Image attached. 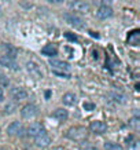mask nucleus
<instances>
[{
	"instance_id": "nucleus-11",
	"label": "nucleus",
	"mask_w": 140,
	"mask_h": 150,
	"mask_svg": "<svg viewBox=\"0 0 140 150\" xmlns=\"http://www.w3.org/2000/svg\"><path fill=\"white\" fill-rule=\"evenodd\" d=\"M26 69H27V72L30 73V74H33V76H36V77H39V79L43 77L41 69H40V66H39L36 62H33V61L26 62Z\"/></svg>"
},
{
	"instance_id": "nucleus-12",
	"label": "nucleus",
	"mask_w": 140,
	"mask_h": 150,
	"mask_svg": "<svg viewBox=\"0 0 140 150\" xmlns=\"http://www.w3.org/2000/svg\"><path fill=\"white\" fill-rule=\"evenodd\" d=\"M0 65H3V66H6V68H8V69H15V70L19 69L18 64L15 62V59L8 58V57H6V55L0 57Z\"/></svg>"
},
{
	"instance_id": "nucleus-18",
	"label": "nucleus",
	"mask_w": 140,
	"mask_h": 150,
	"mask_svg": "<svg viewBox=\"0 0 140 150\" xmlns=\"http://www.w3.org/2000/svg\"><path fill=\"white\" fill-rule=\"evenodd\" d=\"M15 109H17V103L13 102V100H10V102L6 103L4 108H3V113L4 114H13L14 112H15Z\"/></svg>"
},
{
	"instance_id": "nucleus-19",
	"label": "nucleus",
	"mask_w": 140,
	"mask_h": 150,
	"mask_svg": "<svg viewBox=\"0 0 140 150\" xmlns=\"http://www.w3.org/2000/svg\"><path fill=\"white\" fill-rule=\"evenodd\" d=\"M104 150H124V147L117 142H106L104 143Z\"/></svg>"
},
{
	"instance_id": "nucleus-4",
	"label": "nucleus",
	"mask_w": 140,
	"mask_h": 150,
	"mask_svg": "<svg viewBox=\"0 0 140 150\" xmlns=\"http://www.w3.org/2000/svg\"><path fill=\"white\" fill-rule=\"evenodd\" d=\"M36 114H39V108L33 103L25 105L22 109H21V116L23 118H26V120H30V118L36 117Z\"/></svg>"
},
{
	"instance_id": "nucleus-16",
	"label": "nucleus",
	"mask_w": 140,
	"mask_h": 150,
	"mask_svg": "<svg viewBox=\"0 0 140 150\" xmlns=\"http://www.w3.org/2000/svg\"><path fill=\"white\" fill-rule=\"evenodd\" d=\"M77 100V96L76 94H73V92H66L63 96H62V102H63V105H66V106H73V105L76 103Z\"/></svg>"
},
{
	"instance_id": "nucleus-2",
	"label": "nucleus",
	"mask_w": 140,
	"mask_h": 150,
	"mask_svg": "<svg viewBox=\"0 0 140 150\" xmlns=\"http://www.w3.org/2000/svg\"><path fill=\"white\" fill-rule=\"evenodd\" d=\"M63 18H65V21H66L69 25H72L73 28H78V29H82V28L85 26V22H84V19L80 18L78 15H74V14H70V13H65V14H63Z\"/></svg>"
},
{
	"instance_id": "nucleus-29",
	"label": "nucleus",
	"mask_w": 140,
	"mask_h": 150,
	"mask_svg": "<svg viewBox=\"0 0 140 150\" xmlns=\"http://www.w3.org/2000/svg\"><path fill=\"white\" fill-rule=\"evenodd\" d=\"M132 139H133V135H128L127 137V139H125V142H127V143H132Z\"/></svg>"
},
{
	"instance_id": "nucleus-21",
	"label": "nucleus",
	"mask_w": 140,
	"mask_h": 150,
	"mask_svg": "<svg viewBox=\"0 0 140 150\" xmlns=\"http://www.w3.org/2000/svg\"><path fill=\"white\" fill-rule=\"evenodd\" d=\"M0 84H1L3 87H7L10 84V79L7 77V76H6L1 70H0ZM1 86H0V87H1Z\"/></svg>"
},
{
	"instance_id": "nucleus-27",
	"label": "nucleus",
	"mask_w": 140,
	"mask_h": 150,
	"mask_svg": "<svg viewBox=\"0 0 140 150\" xmlns=\"http://www.w3.org/2000/svg\"><path fill=\"white\" fill-rule=\"evenodd\" d=\"M4 90H3V87H0V102H3L4 100Z\"/></svg>"
},
{
	"instance_id": "nucleus-22",
	"label": "nucleus",
	"mask_w": 140,
	"mask_h": 150,
	"mask_svg": "<svg viewBox=\"0 0 140 150\" xmlns=\"http://www.w3.org/2000/svg\"><path fill=\"white\" fill-rule=\"evenodd\" d=\"M65 37H66L69 41H72V43H76V41H78V37H77V35H74V33H72V32H66V33H65Z\"/></svg>"
},
{
	"instance_id": "nucleus-9",
	"label": "nucleus",
	"mask_w": 140,
	"mask_h": 150,
	"mask_svg": "<svg viewBox=\"0 0 140 150\" xmlns=\"http://www.w3.org/2000/svg\"><path fill=\"white\" fill-rule=\"evenodd\" d=\"M50 65L54 68V70H59V72H63V70H70V64H69V62H65V61L51 59Z\"/></svg>"
},
{
	"instance_id": "nucleus-15",
	"label": "nucleus",
	"mask_w": 140,
	"mask_h": 150,
	"mask_svg": "<svg viewBox=\"0 0 140 150\" xmlns=\"http://www.w3.org/2000/svg\"><path fill=\"white\" fill-rule=\"evenodd\" d=\"M128 44H131V46H139L140 43V32L136 29L133 32H131L128 35Z\"/></svg>"
},
{
	"instance_id": "nucleus-17",
	"label": "nucleus",
	"mask_w": 140,
	"mask_h": 150,
	"mask_svg": "<svg viewBox=\"0 0 140 150\" xmlns=\"http://www.w3.org/2000/svg\"><path fill=\"white\" fill-rule=\"evenodd\" d=\"M54 117L56 120H59V121H65L69 117V112L66 109H63V108H59V109H56L54 112Z\"/></svg>"
},
{
	"instance_id": "nucleus-13",
	"label": "nucleus",
	"mask_w": 140,
	"mask_h": 150,
	"mask_svg": "<svg viewBox=\"0 0 140 150\" xmlns=\"http://www.w3.org/2000/svg\"><path fill=\"white\" fill-rule=\"evenodd\" d=\"M41 54L43 55H47V57H55L58 54V47L55 44H47L41 48Z\"/></svg>"
},
{
	"instance_id": "nucleus-14",
	"label": "nucleus",
	"mask_w": 140,
	"mask_h": 150,
	"mask_svg": "<svg viewBox=\"0 0 140 150\" xmlns=\"http://www.w3.org/2000/svg\"><path fill=\"white\" fill-rule=\"evenodd\" d=\"M51 142L52 141H51L50 135H47V134H44V135H41V137L34 139V143H36L39 147H47V146L51 145Z\"/></svg>"
},
{
	"instance_id": "nucleus-7",
	"label": "nucleus",
	"mask_w": 140,
	"mask_h": 150,
	"mask_svg": "<svg viewBox=\"0 0 140 150\" xmlns=\"http://www.w3.org/2000/svg\"><path fill=\"white\" fill-rule=\"evenodd\" d=\"M22 132H23V127H22V124H21V121H13L7 127V134H8L10 137L21 135Z\"/></svg>"
},
{
	"instance_id": "nucleus-31",
	"label": "nucleus",
	"mask_w": 140,
	"mask_h": 150,
	"mask_svg": "<svg viewBox=\"0 0 140 150\" xmlns=\"http://www.w3.org/2000/svg\"><path fill=\"white\" fill-rule=\"evenodd\" d=\"M0 150H8L7 147H0Z\"/></svg>"
},
{
	"instance_id": "nucleus-10",
	"label": "nucleus",
	"mask_w": 140,
	"mask_h": 150,
	"mask_svg": "<svg viewBox=\"0 0 140 150\" xmlns=\"http://www.w3.org/2000/svg\"><path fill=\"white\" fill-rule=\"evenodd\" d=\"M68 6L80 13H87L89 10V3H87V1H69Z\"/></svg>"
},
{
	"instance_id": "nucleus-24",
	"label": "nucleus",
	"mask_w": 140,
	"mask_h": 150,
	"mask_svg": "<svg viewBox=\"0 0 140 150\" xmlns=\"http://www.w3.org/2000/svg\"><path fill=\"white\" fill-rule=\"evenodd\" d=\"M128 150H139V142H137V141H133L131 145H129Z\"/></svg>"
},
{
	"instance_id": "nucleus-26",
	"label": "nucleus",
	"mask_w": 140,
	"mask_h": 150,
	"mask_svg": "<svg viewBox=\"0 0 140 150\" xmlns=\"http://www.w3.org/2000/svg\"><path fill=\"white\" fill-rule=\"evenodd\" d=\"M52 73L55 76H59V77H65V79L70 77V74H63V72H59V70H52Z\"/></svg>"
},
{
	"instance_id": "nucleus-1",
	"label": "nucleus",
	"mask_w": 140,
	"mask_h": 150,
	"mask_svg": "<svg viewBox=\"0 0 140 150\" xmlns=\"http://www.w3.org/2000/svg\"><path fill=\"white\" fill-rule=\"evenodd\" d=\"M68 138L69 139H72L74 142H80V141H84L88 135V131H87V128L84 127H72L68 131Z\"/></svg>"
},
{
	"instance_id": "nucleus-6",
	"label": "nucleus",
	"mask_w": 140,
	"mask_h": 150,
	"mask_svg": "<svg viewBox=\"0 0 140 150\" xmlns=\"http://www.w3.org/2000/svg\"><path fill=\"white\" fill-rule=\"evenodd\" d=\"M89 129L94 134L102 135V134H106V131H107V124L104 121H100V120H95V121L89 123Z\"/></svg>"
},
{
	"instance_id": "nucleus-5",
	"label": "nucleus",
	"mask_w": 140,
	"mask_h": 150,
	"mask_svg": "<svg viewBox=\"0 0 140 150\" xmlns=\"http://www.w3.org/2000/svg\"><path fill=\"white\" fill-rule=\"evenodd\" d=\"M113 17V8L108 4H100V7H98L96 10V18L100 19V21H104V19H108Z\"/></svg>"
},
{
	"instance_id": "nucleus-3",
	"label": "nucleus",
	"mask_w": 140,
	"mask_h": 150,
	"mask_svg": "<svg viewBox=\"0 0 140 150\" xmlns=\"http://www.w3.org/2000/svg\"><path fill=\"white\" fill-rule=\"evenodd\" d=\"M44 134H45L44 127H43L41 124H39V123L30 124V125L27 127V129H26V135L27 137H30V138H33V139H36V138L44 135Z\"/></svg>"
},
{
	"instance_id": "nucleus-20",
	"label": "nucleus",
	"mask_w": 140,
	"mask_h": 150,
	"mask_svg": "<svg viewBox=\"0 0 140 150\" xmlns=\"http://www.w3.org/2000/svg\"><path fill=\"white\" fill-rule=\"evenodd\" d=\"M110 98H111V99H114L117 103H124V102L127 100V98H125V96L122 95V94H118V92H111V94H110Z\"/></svg>"
},
{
	"instance_id": "nucleus-32",
	"label": "nucleus",
	"mask_w": 140,
	"mask_h": 150,
	"mask_svg": "<svg viewBox=\"0 0 140 150\" xmlns=\"http://www.w3.org/2000/svg\"><path fill=\"white\" fill-rule=\"evenodd\" d=\"M0 15H1V7H0Z\"/></svg>"
},
{
	"instance_id": "nucleus-30",
	"label": "nucleus",
	"mask_w": 140,
	"mask_h": 150,
	"mask_svg": "<svg viewBox=\"0 0 140 150\" xmlns=\"http://www.w3.org/2000/svg\"><path fill=\"white\" fill-rule=\"evenodd\" d=\"M89 35H91V36H94V37H99V35H98V33H94V32H89Z\"/></svg>"
},
{
	"instance_id": "nucleus-28",
	"label": "nucleus",
	"mask_w": 140,
	"mask_h": 150,
	"mask_svg": "<svg viewBox=\"0 0 140 150\" xmlns=\"http://www.w3.org/2000/svg\"><path fill=\"white\" fill-rule=\"evenodd\" d=\"M51 94H52V92H51V90H47V91H44V98H45V99H50V98H51Z\"/></svg>"
},
{
	"instance_id": "nucleus-23",
	"label": "nucleus",
	"mask_w": 140,
	"mask_h": 150,
	"mask_svg": "<svg viewBox=\"0 0 140 150\" xmlns=\"http://www.w3.org/2000/svg\"><path fill=\"white\" fill-rule=\"evenodd\" d=\"M84 109L88 112H92V110H95V103L94 102H84Z\"/></svg>"
},
{
	"instance_id": "nucleus-8",
	"label": "nucleus",
	"mask_w": 140,
	"mask_h": 150,
	"mask_svg": "<svg viewBox=\"0 0 140 150\" xmlns=\"http://www.w3.org/2000/svg\"><path fill=\"white\" fill-rule=\"evenodd\" d=\"M10 94L13 96V99L15 100H22L27 98V91L25 88H22V87H14V88H11Z\"/></svg>"
},
{
	"instance_id": "nucleus-25",
	"label": "nucleus",
	"mask_w": 140,
	"mask_h": 150,
	"mask_svg": "<svg viewBox=\"0 0 140 150\" xmlns=\"http://www.w3.org/2000/svg\"><path fill=\"white\" fill-rule=\"evenodd\" d=\"M19 4L22 6V8H26V10H30L33 7V4L29 3V1H19Z\"/></svg>"
}]
</instances>
